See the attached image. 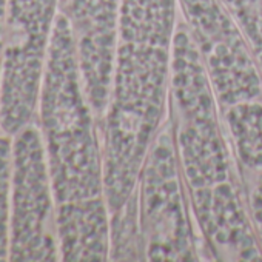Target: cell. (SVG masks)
<instances>
[{
    "instance_id": "1",
    "label": "cell",
    "mask_w": 262,
    "mask_h": 262,
    "mask_svg": "<svg viewBox=\"0 0 262 262\" xmlns=\"http://www.w3.org/2000/svg\"><path fill=\"white\" fill-rule=\"evenodd\" d=\"M168 114L193 219L210 259L262 260L208 76L182 16L174 36Z\"/></svg>"
},
{
    "instance_id": "2",
    "label": "cell",
    "mask_w": 262,
    "mask_h": 262,
    "mask_svg": "<svg viewBox=\"0 0 262 262\" xmlns=\"http://www.w3.org/2000/svg\"><path fill=\"white\" fill-rule=\"evenodd\" d=\"M179 0H119L108 108L102 122L110 214L136 190L144 159L168 116Z\"/></svg>"
},
{
    "instance_id": "3",
    "label": "cell",
    "mask_w": 262,
    "mask_h": 262,
    "mask_svg": "<svg viewBox=\"0 0 262 262\" xmlns=\"http://www.w3.org/2000/svg\"><path fill=\"white\" fill-rule=\"evenodd\" d=\"M43 122L62 254L70 260H106L111 214L105 194L102 131L83 88L73 27L63 11L53 27Z\"/></svg>"
},
{
    "instance_id": "4",
    "label": "cell",
    "mask_w": 262,
    "mask_h": 262,
    "mask_svg": "<svg viewBox=\"0 0 262 262\" xmlns=\"http://www.w3.org/2000/svg\"><path fill=\"white\" fill-rule=\"evenodd\" d=\"M201 53L225 139L236 161L248 216L262 248V74L221 0H179Z\"/></svg>"
},
{
    "instance_id": "5",
    "label": "cell",
    "mask_w": 262,
    "mask_h": 262,
    "mask_svg": "<svg viewBox=\"0 0 262 262\" xmlns=\"http://www.w3.org/2000/svg\"><path fill=\"white\" fill-rule=\"evenodd\" d=\"M135 194L145 260L210 259L193 219L170 114L144 159Z\"/></svg>"
},
{
    "instance_id": "6",
    "label": "cell",
    "mask_w": 262,
    "mask_h": 262,
    "mask_svg": "<svg viewBox=\"0 0 262 262\" xmlns=\"http://www.w3.org/2000/svg\"><path fill=\"white\" fill-rule=\"evenodd\" d=\"M86 97L102 125L111 90L119 0H65Z\"/></svg>"
},
{
    "instance_id": "7",
    "label": "cell",
    "mask_w": 262,
    "mask_h": 262,
    "mask_svg": "<svg viewBox=\"0 0 262 262\" xmlns=\"http://www.w3.org/2000/svg\"><path fill=\"white\" fill-rule=\"evenodd\" d=\"M60 0H10V22L24 31L33 48H45L50 31L59 14Z\"/></svg>"
},
{
    "instance_id": "8",
    "label": "cell",
    "mask_w": 262,
    "mask_h": 262,
    "mask_svg": "<svg viewBox=\"0 0 262 262\" xmlns=\"http://www.w3.org/2000/svg\"><path fill=\"white\" fill-rule=\"evenodd\" d=\"M110 259L145 260L144 241L138 217V201L135 193L119 211L111 214Z\"/></svg>"
},
{
    "instance_id": "9",
    "label": "cell",
    "mask_w": 262,
    "mask_h": 262,
    "mask_svg": "<svg viewBox=\"0 0 262 262\" xmlns=\"http://www.w3.org/2000/svg\"><path fill=\"white\" fill-rule=\"evenodd\" d=\"M256 59L262 74V0H221Z\"/></svg>"
},
{
    "instance_id": "10",
    "label": "cell",
    "mask_w": 262,
    "mask_h": 262,
    "mask_svg": "<svg viewBox=\"0 0 262 262\" xmlns=\"http://www.w3.org/2000/svg\"><path fill=\"white\" fill-rule=\"evenodd\" d=\"M8 10H10V0H0V30H2L4 19H5Z\"/></svg>"
}]
</instances>
